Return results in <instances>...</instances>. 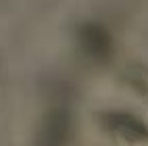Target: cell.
<instances>
[{
  "label": "cell",
  "instance_id": "1",
  "mask_svg": "<svg viewBox=\"0 0 148 146\" xmlns=\"http://www.w3.org/2000/svg\"><path fill=\"white\" fill-rule=\"evenodd\" d=\"M82 46L86 54H90L94 58H104L108 52H111V36L106 34V29L96 25V23H88L82 29Z\"/></svg>",
  "mask_w": 148,
  "mask_h": 146
},
{
  "label": "cell",
  "instance_id": "2",
  "mask_svg": "<svg viewBox=\"0 0 148 146\" xmlns=\"http://www.w3.org/2000/svg\"><path fill=\"white\" fill-rule=\"evenodd\" d=\"M69 136V115L65 109H56L48 115L46 130L42 132V146H63Z\"/></svg>",
  "mask_w": 148,
  "mask_h": 146
}]
</instances>
